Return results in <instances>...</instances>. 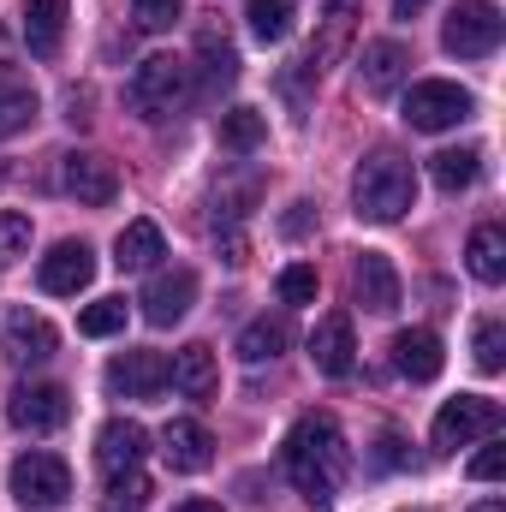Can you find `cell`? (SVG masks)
I'll use <instances>...</instances> for the list:
<instances>
[{
	"label": "cell",
	"mask_w": 506,
	"mask_h": 512,
	"mask_svg": "<svg viewBox=\"0 0 506 512\" xmlns=\"http://www.w3.org/2000/svg\"><path fill=\"white\" fill-rule=\"evenodd\" d=\"M286 477L316 512H328L340 501V489L352 477V447H346V435H340V423L328 411H310V417L292 423V435H286Z\"/></svg>",
	"instance_id": "obj_1"
},
{
	"label": "cell",
	"mask_w": 506,
	"mask_h": 512,
	"mask_svg": "<svg viewBox=\"0 0 506 512\" xmlns=\"http://www.w3.org/2000/svg\"><path fill=\"white\" fill-rule=\"evenodd\" d=\"M352 203H358L364 221H381V227L399 221L405 209H417V173H411V161L393 155V149L364 155L358 173H352Z\"/></svg>",
	"instance_id": "obj_2"
},
{
	"label": "cell",
	"mask_w": 506,
	"mask_h": 512,
	"mask_svg": "<svg viewBox=\"0 0 506 512\" xmlns=\"http://www.w3.org/2000/svg\"><path fill=\"white\" fill-rule=\"evenodd\" d=\"M126 96L143 120H167V114H179L197 96V66L179 60V54H149V60H137Z\"/></svg>",
	"instance_id": "obj_3"
},
{
	"label": "cell",
	"mask_w": 506,
	"mask_h": 512,
	"mask_svg": "<svg viewBox=\"0 0 506 512\" xmlns=\"http://www.w3.org/2000/svg\"><path fill=\"white\" fill-rule=\"evenodd\" d=\"M501 399H489V393H459V399H447L441 411H435V453H459V447H471V441H489L495 429H501Z\"/></svg>",
	"instance_id": "obj_4"
},
{
	"label": "cell",
	"mask_w": 506,
	"mask_h": 512,
	"mask_svg": "<svg viewBox=\"0 0 506 512\" xmlns=\"http://www.w3.org/2000/svg\"><path fill=\"white\" fill-rule=\"evenodd\" d=\"M501 6L495 0H459L453 12H447V30H441V48L447 54H459V60H489L495 48H501Z\"/></svg>",
	"instance_id": "obj_5"
},
{
	"label": "cell",
	"mask_w": 506,
	"mask_h": 512,
	"mask_svg": "<svg viewBox=\"0 0 506 512\" xmlns=\"http://www.w3.org/2000/svg\"><path fill=\"white\" fill-rule=\"evenodd\" d=\"M471 108H477L471 90H459L447 78H423L405 90V126L411 131H453L471 120Z\"/></svg>",
	"instance_id": "obj_6"
},
{
	"label": "cell",
	"mask_w": 506,
	"mask_h": 512,
	"mask_svg": "<svg viewBox=\"0 0 506 512\" xmlns=\"http://www.w3.org/2000/svg\"><path fill=\"white\" fill-rule=\"evenodd\" d=\"M72 495V471H66V459L60 453H24V459H12V501L30 512H48L60 507Z\"/></svg>",
	"instance_id": "obj_7"
},
{
	"label": "cell",
	"mask_w": 506,
	"mask_h": 512,
	"mask_svg": "<svg viewBox=\"0 0 506 512\" xmlns=\"http://www.w3.org/2000/svg\"><path fill=\"white\" fill-rule=\"evenodd\" d=\"M358 18H364V0H316V24H310V54H304V66H310V72L334 66V60L352 48Z\"/></svg>",
	"instance_id": "obj_8"
},
{
	"label": "cell",
	"mask_w": 506,
	"mask_h": 512,
	"mask_svg": "<svg viewBox=\"0 0 506 512\" xmlns=\"http://www.w3.org/2000/svg\"><path fill=\"white\" fill-rule=\"evenodd\" d=\"M6 417L24 429V435H54L66 417H72V399L60 382H18L6 399Z\"/></svg>",
	"instance_id": "obj_9"
},
{
	"label": "cell",
	"mask_w": 506,
	"mask_h": 512,
	"mask_svg": "<svg viewBox=\"0 0 506 512\" xmlns=\"http://www.w3.org/2000/svg\"><path fill=\"white\" fill-rule=\"evenodd\" d=\"M60 191L78 197V203H90V209H108V203L120 197V173H114L108 155H96V149H72V155L60 161Z\"/></svg>",
	"instance_id": "obj_10"
},
{
	"label": "cell",
	"mask_w": 506,
	"mask_h": 512,
	"mask_svg": "<svg viewBox=\"0 0 506 512\" xmlns=\"http://www.w3.org/2000/svg\"><path fill=\"white\" fill-rule=\"evenodd\" d=\"M36 280H42V292H54V298H78V292L96 280V251H90L84 239H60L54 251L36 262Z\"/></svg>",
	"instance_id": "obj_11"
},
{
	"label": "cell",
	"mask_w": 506,
	"mask_h": 512,
	"mask_svg": "<svg viewBox=\"0 0 506 512\" xmlns=\"http://www.w3.org/2000/svg\"><path fill=\"white\" fill-rule=\"evenodd\" d=\"M191 298H197V274H191V268H155L137 304H143V322L173 328V322L191 310Z\"/></svg>",
	"instance_id": "obj_12"
},
{
	"label": "cell",
	"mask_w": 506,
	"mask_h": 512,
	"mask_svg": "<svg viewBox=\"0 0 506 512\" xmlns=\"http://www.w3.org/2000/svg\"><path fill=\"white\" fill-rule=\"evenodd\" d=\"M0 346H6L12 364H48V358L60 352V334H54V322L36 316V310H6V322H0Z\"/></svg>",
	"instance_id": "obj_13"
},
{
	"label": "cell",
	"mask_w": 506,
	"mask_h": 512,
	"mask_svg": "<svg viewBox=\"0 0 506 512\" xmlns=\"http://www.w3.org/2000/svg\"><path fill=\"white\" fill-rule=\"evenodd\" d=\"M352 298H358L370 316H393L399 298H405L399 268H393L381 251H358V262H352Z\"/></svg>",
	"instance_id": "obj_14"
},
{
	"label": "cell",
	"mask_w": 506,
	"mask_h": 512,
	"mask_svg": "<svg viewBox=\"0 0 506 512\" xmlns=\"http://www.w3.org/2000/svg\"><path fill=\"white\" fill-rule=\"evenodd\" d=\"M143 453H149V429H143L137 417H108V423H102V435H96V465H102V477L137 471Z\"/></svg>",
	"instance_id": "obj_15"
},
{
	"label": "cell",
	"mask_w": 506,
	"mask_h": 512,
	"mask_svg": "<svg viewBox=\"0 0 506 512\" xmlns=\"http://www.w3.org/2000/svg\"><path fill=\"white\" fill-rule=\"evenodd\" d=\"M161 459H167V471L197 477V471L215 465V435H209L197 417H173V423L161 429Z\"/></svg>",
	"instance_id": "obj_16"
},
{
	"label": "cell",
	"mask_w": 506,
	"mask_h": 512,
	"mask_svg": "<svg viewBox=\"0 0 506 512\" xmlns=\"http://www.w3.org/2000/svg\"><path fill=\"white\" fill-rule=\"evenodd\" d=\"M102 382H108L114 399H155L167 387V358L161 352H120Z\"/></svg>",
	"instance_id": "obj_17"
},
{
	"label": "cell",
	"mask_w": 506,
	"mask_h": 512,
	"mask_svg": "<svg viewBox=\"0 0 506 512\" xmlns=\"http://www.w3.org/2000/svg\"><path fill=\"white\" fill-rule=\"evenodd\" d=\"M310 364H316L322 376H352L358 340H352V316H346V310H334V316H322V322L310 328Z\"/></svg>",
	"instance_id": "obj_18"
},
{
	"label": "cell",
	"mask_w": 506,
	"mask_h": 512,
	"mask_svg": "<svg viewBox=\"0 0 506 512\" xmlns=\"http://www.w3.org/2000/svg\"><path fill=\"white\" fill-rule=\"evenodd\" d=\"M66 18H72L66 0H24V48L36 60H54L66 42Z\"/></svg>",
	"instance_id": "obj_19"
},
{
	"label": "cell",
	"mask_w": 506,
	"mask_h": 512,
	"mask_svg": "<svg viewBox=\"0 0 506 512\" xmlns=\"http://www.w3.org/2000/svg\"><path fill=\"white\" fill-rule=\"evenodd\" d=\"M405 78H411V54H405V42H370V48H364V66H358L364 96H393Z\"/></svg>",
	"instance_id": "obj_20"
},
{
	"label": "cell",
	"mask_w": 506,
	"mask_h": 512,
	"mask_svg": "<svg viewBox=\"0 0 506 512\" xmlns=\"http://www.w3.org/2000/svg\"><path fill=\"white\" fill-rule=\"evenodd\" d=\"M393 364H399L405 382H435L441 364H447V352H441V340H435L429 328H405V334L393 340Z\"/></svg>",
	"instance_id": "obj_21"
},
{
	"label": "cell",
	"mask_w": 506,
	"mask_h": 512,
	"mask_svg": "<svg viewBox=\"0 0 506 512\" xmlns=\"http://www.w3.org/2000/svg\"><path fill=\"white\" fill-rule=\"evenodd\" d=\"M167 382L179 387L185 399H215V387H221L215 352H209V346H185V352H173V364H167Z\"/></svg>",
	"instance_id": "obj_22"
},
{
	"label": "cell",
	"mask_w": 506,
	"mask_h": 512,
	"mask_svg": "<svg viewBox=\"0 0 506 512\" xmlns=\"http://www.w3.org/2000/svg\"><path fill=\"white\" fill-rule=\"evenodd\" d=\"M167 256V239H161V227L155 221H131L126 233L114 239V262L126 268V274H137V268H155Z\"/></svg>",
	"instance_id": "obj_23"
},
{
	"label": "cell",
	"mask_w": 506,
	"mask_h": 512,
	"mask_svg": "<svg viewBox=\"0 0 506 512\" xmlns=\"http://www.w3.org/2000/svg\"><path fill=\"white\" fill-rule=\"evenodd\" d=\"M465 268L483 280V286H501L506 280V233L501 227H477L471 245H465Z\"/></svg>",
	"instance_id": "obj_24"
},
{
	"label": "cell",
	"mask_w": 506,
	"mask_h": 512,
	"mask_svg": "<svg viewBox=\"0 0 506 512\" xmlns=\"http://www.w3.org/2000/svg\"><path fill=\"white\" fill-rule=\"evenodd\" d=\"M197 60H203V72H209V90H227L233 78H239V48L227 42V30H197Z\"/></svg>",
	"instance_id": "obj_25"
},
{
	"label": "cell",
	"mask_w": 506,
	"mask_h": 512,
	"mask_svg": "<svg viewBox=\"0 0 506 512\" xmlns=\"http://www.w3.org/2000/svg\"><path fill=\"white\" fill-rule=\"evenodd\" d=\"M477 173H483V155H477V149H441V155H429V179H435L447 197L471 191Z\"/></svg>",
	"instance_id": "obj_26"
},
{
	"label": "cell",
	"mask_w": 506,
	"mask_h": 512,
	"mask_svg": "<svg viewBox=\"0 0 506 512\" xmlns=\"http://www.w3.org/2000/svg\"><path fill=\"white\" fill-rule=\"evenodd\" d=\"M286 340H292V328H286L280 316H256L251 328L239 334V358H245V364H268V358L286 352Z\"/></svg>",
	"instance_id": "obj_27"
},
{
	"label": "cell",
	"mask_w": 506,
	"mask_h": 512,
	"mask_svg": "<svg viewBox=\"0 0 506 512\" xmlns=\"http://www.w3.org/2000/svg\"><path fill=\"white\" fill-rule=\"evenodd\" d=\"M30 120H36V90L24 78H0V137H18Z\"/></svg>",
	"instance_id": "obj_28"
},
{
	"label": "cell",
	"mask_w": 506,
	"mask_h": 512,
	"mask_svg": "<svg viewBox=\"0 0 506 512\" xmlns=\"http://www.w3.org/2000/svg\"><path fill=\"white\" fill-rule=\"evenodd\" d=\"M126 328V298H96L84 316H78V334L84 340H108V334H120Z\"/></svg>",
	"instance_id": "obj_29"
},
{
	"label": "cell",
	"mask_w": 506,
	"mask_h": 512,
	"mask_svg": "<svg viewBox=\"0 0 506 512\" xmlns=\"http://www.w3.org/2000/svg\"><path fill=\"white\" fill-rule=\"evenodd\" d=\"M251 36L256 42H286V30H292V6L286 0H251Z\"/></svg>",
	"instance_id": "obj_30"
},
{
	"label": "cell",
	"mask_w": 506,
	"mask_h": 512,
	"mask_svg": "<svg viewBox=\"0 0 506 512\" xmlns=\"http://www.w3.org/2000/svg\"><path fill=\"white\" fill-rule=\"evenodd\" d=\"M316 286H322V280H316L310 262H292V268H280V280H274L280 304H292V310H298V304H316Z\"/></svg>",
	"instance_id": "obj_31"
},
{
	"label": "cell",
	"mask_w": 506,
	"mask_h": 512,
	"mask_svg": "<svg viewBox=\"0 0 506 512\" xmlns=\"http://www.w3.org/2000/svg\"><path fill=\"white\" fill-rule=\"evenodd\" d=\"M471 352H477V370H483V376H495V370L506 364V328L495 322V316H483V322H477Z\"/></svg>",
	"instance_id": "obj_32"
},
{
	"label": "cell",
	"mask_w": 506,
	"mask_h": 512,
	"mask_svg": "<svg viewBox=\"0 0 506 512\" xmlns=\"http://www.w3.org/2000/svg\"><path fill=\"white\" fill-rule=\"evenodd\" d=\"M262 137H268L262 114H251V108H233V114H221V143H227V149H256Z\"/></svg>",
	"instance_id": "obj_33"
},
{
	"label": "cell",
	"mask_w": 506,
	"mask_h": 512,
	"mask_svg": "<svg viewBox=\"0 0 506 512\" xmlns=\"http://www.w3.org/2000/svg\"><path fill=\"white\" fill-rule=\"evenodd\" d=\"M179 12H185V0H131V18H137V30H149V36L173 30V24H179Z\"/></svg>",
	"instance_id": "obj_34"
},
{
	"label": "cell",
	"mask_w": 506,
	"mask_h": 512,
	"mask_svg": "<svg viewBox=\"0 0 506 512\" xmlns=\"http://www.w3.org/2000/svg\"><path fill=\"white\" fill-rule=\"evenodd\" d=\"M143 501H149V477H143V471L108 477V507H114V512H137Z\"/></svg>",
	"instance_id": "obj_35"
},
{
	"label": "cell",
	"mask_w": 506,
	"mask_h": 512,
	"mask_svg": "<svg viewBox=\"0 0 506 512\" xmlns=\"http://www.w3.org/2000/svg\"><path fill=\"white\" fill-rule=\"evenodd\" d=\"M24 251H30V221L0 209V256H24Z\"/></svg>",
	"instance_id": "obj_36"
},
{
	"label": "cell",
	"mask_w": 506,
	"mask_h": 512,
	"mask_svg": "<svg viewBox=\"0 0 506 512\" xmlns=\"http://www.w3.org/2000/svg\"><path fill=\"white\" fill-rule=\"evenodd\" d=\"M501 471H506V447H483V453L471 459V477H477V483H495Z\"/></svg>",
	"instance_id": "obj_37"
},
{
	"label": "cell",
	"mask_w": 506,
	"mask_h": 512,
	"mask_svg": "<svg viewBox=\"0 0 506 512\" xmlns=\"http://www.w3.org/2000/svg\"><path fill=\"white\" fill-rule=\"evenodd\" d=\"M376 465H381V471H399V465H405V453H399V435H381Z\"/></svg>",
	"instance_id": "obj_38"
},
{
	"label": "cell",
	"mask_w": 506,
	"mask_h": 512,
	"mask_svg": "<svg viewBox=\"0 0 506 512\" xmlns=\"http://www.w3.org/2000/svg\"><path fill=\"white\" fill-rule=\"evenodd\" d=\"M221 251H227V262L239 268V262H245V233H233V227H227V233H221Z\"/></svg>",
	"instance_id": "obj_39"
},
{
	"label": "cell",
	"mask_w": 506,
	"mask_h": 512,
	"mask_svg": "<svg viewBox=\"0 0 506 512\" xmlns=\"http://www.w3.org/2000/svg\"><path fill=\"white\" fill-rule=\"evenodd\" d=\"M304 209H310V203H292V215H286V221H280V227H286V233H292V239H298V233H304V227H310V215H304Z\"/></svg>",
	"instance_id": "obj_40"
},
{
	"label": "cell",
	"mask_w": 506,
	"mask_h": 512,
	"mask_svg": "<svg viewBox=\"0 0 506 512\" xmlns=\"http://www.w3.org/2000/svg\"><path fill=\"white\" fill-rule=\"evenodd\" d=\"M429 0H393V18H411V12H423Z\"/></svg>",
	"instance_id": "obj_41"
},
{
	"label": "cell",
	"mask_w": 506,
	"mask_h": 512,
	"mask_svg": "<svg viewBox=\"0 0 506 512\" xmlns=\"http://www.w3.org/2000/svg\"><path fill=\"white\" fill-rule=\"evenodd\" d=\"M173 512H221L215 501H185V507H173Z\"/></svg>",
	"instance_id": "obj_42"
},
{
	"label": "cell",
	"mask_w": 506,
	"mask_h": 512,
	"mask_svg": "<svg viewBox=\"0 0 506 512\" xmlns=\"http://www.w3.org/2000/svg\"><path fill=\"white\" fill-rule=\"evenodd\" d=\"M471 512H506V501H477Z\"/></svg>",
	"instance_id": "obj_43"
}]
</instances>
